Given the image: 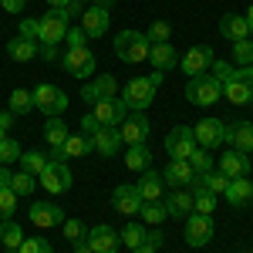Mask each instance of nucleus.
<instances>
[{"label": "nucleus", "mask_w": 253, "mask_h": 253, "mask_svg": "<svg viewBox=\"0 0 253 253\" xmlns=\"http://www.w3.org/2000/svg\"><path fill=\"white\" fill-rule=\"evenodd\" d=\"M210 75L219 78L223 84V98L230 105H253V64L247 68H230L226 61H213Z\"/></svg>", "instance_id": "nucleus-1"}, {"label": "nucleus", "mask_w": 253, "mask_h": 253, "mask_svg": "<svg viewBox=\"0 0 253 253\" xmlns=\"http://www.w3.org/2000/svg\"><path fill=\"white\" fill-rule=\"evenodd\" d=\"M186 98L193 101V105H199V108H206V105H216L219 98H223V84H219V78L216 75H193L189 78V84H186Z\"/></svg>", "instance_id": "nucleus-2"}, {"label": "nucleus", "mask_w": 253, "mask_h": 253, "mask_svg": "<svg viewBox=\"0 0 253 253\" xmlns=\"http://www.w3.org/2000/svg\"><path fill=\"white\" fill-rule=\"evenodd\" d=\"M149 38L142 31H122L115 38V54L125 64H138V61H149Z\"/></svg>", "instance_id": "nucleus-3"}, {"label": "nucleus", "mask_w": 253, "mask_h": 253, "mask_svg": "<svg viewBox=\"0 0 253 253\" xmlns=\"http://www.w3.org/2000/svg\"><path fill=\"white\" fill-rule=\"evenodd\" d=\"M122 101L128 112H145L156 101V81L152 78H132L122 88Z\"/></svg>", "instance_id": "nucleus-4"}, {"label": "nucleus", "mask_w": 253, "mask_h": 253, "mask_svg": "<svg viewBox=\"0 0 253 253\" xmlns=\"http://www.w3.org/2000/svg\"><path fill=\"white\" fill-rule=\"evenodd\" d=\"M61 68L71 75V78H91L95 75V54L88 47H64L61 54Z\"/></svg>", "instance_id": "nucleus-5"}, {"label": "nucleus", "mask_w": 253, "mask_h": 253, "mask_svg": "<svg viewBox=\"0 0 253 253\" xmlns=\"http://www.w3.org/2000/svg\"><path fill=\"white\" fill-rule=\"evenodd\" d=\"M34 108H41L47 118H61V112L68 108V95L54 84H38L34 88Z\"/></svg>", "instance_id": "nucleus-6"}, {"label": "nucleus", "mask_w": 253, "mask_h": 253, "mask_svg": "<svg viewBox=\"0 0 253 253\" xmlns=\"http://www.w3.org/2000/svg\"><path fill=\"white\" fill-rule=\"evenodd\" d=\"M38 182L51 196H61V193H68V189H71V169H68L64 162H58V159H51V162H47V169L38 175Z\"/></svg>", "instance_id": "nucleus-7"}, {"label": "nucleus", "mask_w": 253, "mask_h": 253, "mask_svg": "<svg viewBox=\"0 0 253 253\" xmlns=\"http://www.w3.org/2000/svg\"><path fill=\"white\" fill-rule=\"evenodd\" d=\"M68 31H71L68 17H64L61 10H47V14L41 17V34H38V41H41V44H61V41L68 38Z\"/></svg>", "instance_id": "nucleus-8"}, {"label": "nucleus", "mask_w": 253, "mask_h": 253, "mask_svg": "<svg viewBox=\"0 0 253 253\" xmlns=\"http://www.w3.org/2000/svg\"><path fill=\"white\" fill-rule=\"evenodd\" d=\"M216 226H213V216H203V213H189L186 216V243L189 247H206L213 240Z\"/></svg>", "instance_id": "nucleus-9"}, {"label": "nucleus", "mask_w": 253, "mask_h": 253, "mask_svg": "<svg viewBox=\"0 0 253 253\" xmlns=\"http://www.w3.org/2000/svg\"><path fill=\"white\" fill-rule=\"evenodd\" d=\"M84 240H88L91 253H118V247H122V233H118V230H112L108 223H101V226H91Z\"/></svg>", "instance_id": "nucleus-10"}, {"label": "nucleus", "mask_w": 253, "mask_h": 253, "mask_svg": "<svg viewBox=\"0 0 253 253\" xmlns=\"http://www.w3.org/2000/svg\"><path fill=\"white\" fill-rule=\"evenodd\" d=\"M193 135H196V145L199 149H216V145L226 142V125L219 118H203L193 128Z\"/></svg>", "instance_id": "nucleus-11"}, {"label": "nucleus", "mask_w": 253, "mask_h": 253, "mask_svg": "<svg viewBox=\"0 0 253 253\" xmlns=\"http://www.w3.org/2000/svg\"><path fill=\"white\" fill-rule=\"evenodd\" d=\"M196 149H199L196 145V135H193V128H186V125H179V128H172L166 135V152L172 159H189Z\"/></svg>", "instance_id": "nucleus-12"}, {"label": "nucleus", "mask_w": 253, "mask_h": 253, "mask_svg": "<svg viewBox=\"0 0 253 253\" xmlns=\"http://www.w3.org/2000/svg\"><path fill=\"white\" fill-rule=\"evenodd\" d=\"M149 118H145V112H132V115H125V122H122V128H118V135H122V142L125 145H142L145 138H149Z\"/></svg>", "instance_id": "nucleus-13"}, {"label": "nucleus", "mask_w": 253, "mask_h": 253, "mask_svg": "<svg viewBox=\"0 0 253 253\" xmlns=\"http://www.w3.org/2000/svg\"><path fill=\"white\" fill-rule=\"evenodd\" d=\"M213 61H216V58H213V51H210L206 44H196V47H189V51L179 58V68H182V71L193 78V75H206Z\"/></svg>", "instance_id": "nucleus-14"}, {"label": "nucleus", "mask_w": 253, "mask_h": 253, "mask_svg": "<svg viewBox=\"0 0 253 253\" xmlns=\"http://www.w3.org/2000/svg\"><path fill=\"white\" fill-rule=\"evenodd\" d=\"M91 115L105 125V128H118L125 115H128V108H125V101L122 98H105V101H95V112Z\"/></svg>", "instance_id": "nucleus-15"}, {"label": "nucleus", "mask_w": 253, "mask_h": 253, "mask_svg": "<svg viewBox=\"0 0 253 253\" xmlns=\"http://www.w3.org/2000/svg\"><path fill=\"white\" fill-rule=\"evenodd\" d=\"M193 166H189V159H169V166L162 169V182L166 186H172V189H182V186H189L193 182Z\"/></svg>", "instance_id": "nucleus-16"}, {"label": "nucleus", "mask_w": 253, "mask_h": 253, "mask_svg": "<svg viewBox=\"0 0 253 253\" xmlns=\"http://www.w3.org/2000/svg\"><path fill=\"white\" fill-rule=\"evenodd\" d=\"M68 216H64V210L61 206H54V203H34L31 206V223L34 226H41V230H51V226H61Z\"/></svg>", "instance_id": "nucleus-17"}, {"label": "nucleus", "mask_w": 253, "mask_h": 253, "mask_svg": "<svg viewBox=\"0 0 253 253\" xmlns=\"http://www.w3.org/2000/svg\"><path fill=\"white\" fill-rule=\"evenodd\" d=\"M115 91H118V81L112 75H101V78H95L91 84L81 88V98L88 105H95V101H105V98H115Z\"/></svg>", "instance_id": "nucleus-18"}, {"label": "nucleus", "mask_w": 253, "mask_h": 253, "mask_svg": "<svg viewBox=\"0 0 253 253\" xmlns=\"http://www.w3.org/2000/svg\"><path fill=\"white\" fill-rule=\"evenodd\" d=\"M226 186H230V179L223 172H199V175H193V182H189L193 193H210V196H223Z\"/></svg>", "instance_id": "nucleus-19"}, {"label": "nucleus", "mask_w": 253, "mask_h": 253, "mask_svg": "<svg viewBox=\"0 0 253 253\" xmlns=\"http://www.w3.org/2000/svg\"><path fill=\"white\" fill-rule=\"evenodd\" d=\"M226 203L233 206V210H243V206H250L253 203V182L247 175H240V179H230V186H226Z\"/></svg>", "instance_id": "nucleus-20"}, {"label": "nucleus", "mask_w": 253, "mask_h": 253, "mask_svg": "<svg viewBox=\"0 0 253 253\" xmlns=\"http://www.w3.org/2000/svg\"><path fill=\"white\" fill-rule=\"evenodd\" d=\"M81 31H84V38H105L108 34V10L88 7L81 14Z\"/></svg>", "instance_id": "nucleus-21"}, {"label": "nucleus", "mask_w": 253, "mask_h": 253, "mask_svg": "<svg viewBox=\"0 0 253 253\" xmlns=\"http://www.w3.org/2000/svg\"><path fill=\"white\" fill-rule=\"evenodd\" d=\"M219 172L226 175V179H240V175H247V172H250V156H247V152H236V149L223 152V156H219Z\"/></svg>", "instance_id": "nucleus-22"}, {"label": "nucleus", "mask_w": 253, "mask_h": 253, "mask_svg": "<svg viewBox=\"0 0 253 253\" xmlns=\"http://www.w3.org/2000/svg\"><path fill=\"white\" fill-rule=\"evenodd\" d=\"M112 206H115L122 216H135L142 210V196H138L135 186H118L112 193Z\"/></svg>", "instance_id": "nucleus-23"}, {"label": "nucleus", "mask_w": 253, "mask_h": 253, "mask_svg": "<svg viewBox=\"0 0 253 253\" xmlns=\"http://www.w3.org/2000/svg\"><path fill=\"white\" fill-rule=\"evenodd\" d=\"M149 61H152V71H172L175 64H179V54H175V47L169 41H162V44H152L149 47Z\"/></svg>", "instance_id": "nucleus-24"}, {"label": "nucleus", "mask_w": 253, "mask_h": 253, "mask_svg": "<svg viewBox=\"0 0 253 253\" xmlns=\"http://www.w3.org/2000/svg\"><path fill=\"white\" fill-rule=\"evenodd\" d=\"M91 149H95L98 156H105V159L118 156V149H122V135H118V128H98L95 135H91Z\"/></svg>", "instance_id": "nucleus-25"}, {"label": "nucleus", "mask_w": 253, "mask_h": 253, "mask_svg": "<svg viewBox=\"0 0 253 253\" xmlns=\"http://www.w3.org/2000/svg\"><path fill=\"white\" fill-rule=\"evenodd\" d=\"M226 142L233 145L236 152H253V122H236L226 128Z\"/></svg>", "instance_id": "nucleus-26"}, {"label": "nucleus", "mask_w": 253, "mask_h": 253, "mask_svg": "<svg viewBox=\"0 0 253 253\" xmlns=\"http://www.w3.org/2000/svg\"><path fill=\"white\" fill-rule=\"evenodd\" d=\"M162 186H166V182H162V175L152 172V169H145V172H142V179L135 182L142 203H159V199H162Z\"/></svg>", "instance_id": "nucleus-27"}, {"label": "nucleus", "mask_w": 253, "mask_h": 253, "mask_svg": "<svg viewBox=\"0 0 253 253\" xmlns=\"http://www.w3.org/2000/svg\"><path fill=\"white\" fill-rule=\"evenodd\" d=\"M88 152H91V138L88 135H68V142L54 152V159L68 162V159H81V156H88Z\"/></svg>", "instance_id": "nucleus-28"}, {"label": "nucleus", "mask_w": 253, "mask_h": 253, "mask_svg": "<svg viewBox=\"0 0 253 253\" xmlns=\"http://www.w3.org/2000/svg\"><path fill=\"white\" fill-rule=\"evenodd\" d=\"M219 34L230 41V44H236V41H247V34H250L247 17H240V14H226V17L219 20Z\"/></svg>", "instance_id": "nucleus-29"}, {"label": "nucleus", "mask_w": 253, "mask_h": 253, "mask_svg": "<svg viewBox=\"0 0 253 253\" xmlns=\"http://www.w3.org/2000/svg\"><path fill=\"white\" fill-rule=\"evenodd\" d=\"M193 210V193H186V189H172L169 199H166V213L169 216H179V219H186Z\"/></svg>", "instance_id": "nucleus-30"}, {"label": "nucleus", "mask_w": 253, "mask_h": 253, "mask_svg": "<svg viewBox=\"0 0 253 253\" xmlns=\"http://www.w3.org/2000/svg\"><path fill=\"white\" fill-rule=\"evenodd\" d=\"M7 58L10 61H34L38 58V44L34 41H27V38H14V41H7Z\"/></svg>", "instance_id": "nucleus-31"}, {"label": "nucleus", "mask_w": 253, "mask_h": 253, "mask_svg": "<svg viewBox=\"0 0 253 253\" xmlns=\"http://www.w3.org/2000/svg\"><path fill=\"white\" fill-rule=\"evenodd\" d=\"M125 166H128L132 172H145V169L152 166V152L145 149V142H142V145H128V152H125Z\"/></svg>", "instance_id": "nucleus-32"}, {"label": "nucleus", "mask_w": 253, "mask_h": 253, "mask_svg": "<svg viewBox=\"0 0 253 253\" xmlns=\"http://www.w3.org/2000/svg\"><path fill=\"white\" fill-rule=\"evenodd\" d=\"M68 135H71V132H68V125H64L61 118H47V125H44V138H47V145H51L54 152L68 142Z\"/></svg>", "instance_id": "nucleus-33"}, {"label": "nucleus", "mask_w": 253, "mask_h": 253, "mask_svg": "<svg viewBox=\"0 0 253 253\" xmlns=\"http://www.w3.org/2000/svg\"><path fill=\"white\" fill-rule=\"evenodd\" d=\"M20 166H24V172H31L34 179H38L44 169H47V162H51V156H44V152H38V149H31V152H20L17 159Z\"/></svg>", "instance_id": "nucleus-34"}, {"label": "nucleus", "mask_w": 253, "mask_h": 253, "mask_svg": "<svg viewBox=\"0 0 253 253\" xmlns=\"http://www.w3.org/2000/svg\"><path fill=\"white\" fill-rule=\"evenodd\" d=\"M0 243H3L7 250H20V243H24V230H20L14 219H3V223H0Z\"/></svg>", "instance_id": "nucleus-35"}, {"label": "nucleus", "mask_w": 253, "mask_h": 253, "mask_svg": "<svg viewBox=\"0 0 253 253\" xmlns=\"http://www.w3.org/2000/svg\"><path fill=\"white\" fill-rule=\"evenodd\" d=\"M7 108H10L14 115H27V112H34V91H27V88H14Z\"/></svg>", "instance_id": "nucleus-36"}, {"label": "nucleus", "mask_w": 253, "mask_h": 253, "mask_svg": "<svg viewBox=\"0 0 253 253\" xmlns=\"http://www.w3.org/2000/svg\"><path fill=\"white\" fill-rule=\"evenodd\" d=\"M122 243H125L128 250H138V247H145V230H142L138 223H128V226L122 230Z\"/></svg>", "instance_id": "nucleus-37"}, {"label": "nucleus", "mask_w": 253, "mask_h": 253, "mask_svg": "<svg viewBox=\"0 0 253 253\" xmlns=\"http://www.w3.org/2000/svg\"><path fill=\"white\" fill-rule=\"evenodd\" d=\"M189 166H193V172H213V166H216V159L210 156V149H196L193 156H189Z\"/></svg>", "instance_id": "nucleus-38"}, {"label": "nucleus", "mask_w": 253, "mask_h": 253, "mask_svg": "<svg viewBox=\"0 0 253 253\" xmlns=\"http://www.w3.org/2000/svg\"><path fill=\"white\" fill-rule=\"evenodd\" d=\"M14 210H17V193H14L10 186H0V223L10 219Z\"/></svg>", "instance_id": "nucleus-39"}, {"label": "nucleus", "mask_w": 253, "mask_h": 253, "mask_svg": "<svg viewBox=\"0 0 253 253\" xmlns=\"http://www.w3.org/2000/svg\"><path fill=\"white\" fill-rule=\"evenodd\" d=\"M20 159V142L17 138H0V166H10V162H17Z\"/></svg>", "instance_id": "nucleus-40"}, {"label": "nucleus", "mask_w": 253, "mask_h": 253, "mask_svg": "<svg viewBox=\"0 0 253 253\" xmlns=\"http://www.w3.org/2000/svg\"><path fill=\"white\" fill-rule=\"evenodd\" d=\"M34 186H38V179H34L31 172H24V169L10 179V189H14L17 196H31V193H34Z\"/></svg>", "instance_id": "nucleus-41"}, {"label": "nucleus", "mask_w": 253, "mask_h": 253, "mask_svg": "<svg viewBox=\"0 0 253 253\" xmlns=\"http://www.w3.org/2000/svg\"><path fill=\"white\" fill-rule=\"evenodd\" d=\"M138 213H142L145 223H152V226H159V223L169 216V213H166V203H142V210H138Z\"/></svg>", "instance_id": "nucleus-42"}, {"label": "nucleus", "mask_w": 253, "mask_h": 253, "mask_svg": "<svg viewBox=\"0 0 253 253\" xmlns=\"http://www.w3.org/2000/svg\"><path fill=\"white\" fill-rule=\"evenodd\" d=\"M149 44H162V41L172 38V27H169V20H152V27H149Z\"/></svg>", "instance_id": "nucleus-43"}, {"label": "nucleus", "mask_w": 253, "mask_h": 253, "mask_svg": "<svg viewBox=\"0 0 253 253\" xmlns=\"http://www.w3.org/2000/svg\"><path fill=\"white\" fill-rule=\"evenodd\" d=\"M17 253H54V250H51V243H47L44 236H24V243H20Z\"/></svg>", "instance_id": "nucleus-44"}, {"label": "nucleus", "mask_w": 253, "mask_h": 253, "mask_svg": "<svg viewBox=\"0 0 253 253\" xmlns=\"http://www.w3.org/2000/svg\"><path fill=\"white\" fill-rule=\"evenodd\" d=\"M213 210H216V196H210V193H193V213L213 216Z\"/></svg>", "instance_id": "nucleus-45"}, {"label": "nucleus", "mask_w": 253, "mask_h": 253, "mask_svg": "<svg viewBox=\"0 0 253 253\" xmlns=\"http://www.w3.org/2000/svg\"><path fill=\"white\" fill-rule=\"evenodd\" d=\"M61 230H64V236H68L71 243H78V240L88 236V226H84L81 219H64V223H61Z\"/></svg>", "instance_id": "nucleus-46"}, {"label": "nucleus", "mask_w": 253, "mask_h": 253, "mask_svg": "<svg viewBox=\"0 0 253 253\" xmlns=\"http://www.w3.org/2000/svg\"><path fill=\"white\" fill-rule=\"evenodd\" d=\"M233 61L240 64V68L253 64V44H250V41H236V44H233Z\"/></svg>", "instance_id": "nucleus-47"}, {"label": "nucleus", "mask_w": 253, "mask_h": 253, "mask_svg": "<svg viewBox=\"0 0 253 253\" xmlns=\"http://www.w3.org/2000/svg\"><path fill=\"white\" fill-rule=\"evenodd\" d=\"M47 7H51V10H61L68 20L81 14V3H78V0H47Z\"/></svg>", "instance_id": "nucleus-48"}, {"label": "nucleus", "mask_w": 253, "mask_h": 253, "mask_svg": "<svg viewBox=\"0 0 253 253\" xmlns=\"http://www.w3.org/2000/svg\"><path fill=\"white\" fill-rule=\"evenodd\" d=\"M17 31H20L17 38L38 41V34H41V17H27V20H20V27H17Z\"/></svg>", "instance_id": "nucleus-49"}, {"label": "nucleus", "mask_w": 253, "mask_h": 253, "mask_svg": "<svg viewBox=\"0 0 253 253\" xmlns=\"http://www.w3.org/2000/svg\"><path fill=\"white\" fill-rule=\"evenodd\" d=\"M98 128H105V125H101V122H98L95 115H84V118H81V135H88V138H91V135L98 132Z\"/></svg>", "instance_id": "nucleus-50"}, {"label": "nucleus", "mask_w": 253, "mask_h": 253, "mask_svg": "<svg viewBox=\"0 0 253 253\" xmlns=\"http://www.w3.org/2000/svg\"><path fill=\"white\" fill-rule=\"evenodd\" d=\"M64 41H68V47H84V41H88V38H84V31H81V27H71Z\"/></svg>", "instance_id": "nucleus-51"}, {"label": "nucleus", "mask_w": 253, "mask_h": 253, "mask_svg": "<svg viewBox=\"0 0 253 253\" xmlns=\"http://www.w3.org/2000/svg\"><path fill=\"white\" fill-rule=\"evenodd\" d=\"M38 54H41L44 61H54V58H61V54H58V44H41V47H38Z\"/></svg>", "instance_id": "nucleus-52"}, {"label": "nucleus", "mask_w": 253, "mask_h": 253, "mask_svg": "<svg viewBox=\"0 0 253 253\" xmlns=\"http://www.w3.org/2000/svg\"><path fill=\"white\" fill-rule=\"evenodd\" d=\"M24 3H27V0H0V7H3L7 14H20V10H24Z\"/></svg>", "instance_id": "nucleus-53"}, {"label": "nucleus", "mask_w": 253, "mask_h": 253, "mask_svg": "<svg viewBox=\"0 0 253 253\" xmlns=\"http://www.w3.org/2000/svg\"><path fill=\"white\" fill-rule=\"evenodd\" d=\"M145 243H149V247H152V250H159V247H162V243H166V236L159 233V230H152V233H145Z\"/></svg>", "instance_id": "nucleus-54"}, {"label": "nucleus", "mask_w": 253, "mask_h": 253, "mask_svg": "<svg viewBox=\"0 0 253 253\" xmlns=\"http://www.w3.org/2000/svg\"><path fill=\"white\" fill-rule=\"evenodd\" d=\"M14 112H10V108H7V112H0V132H7V128H10V125H14Z\"/></svg>", "instance_id": "nucleus-55"}, {"label": "nucleus", "mask_w": 253, "mask_h": 253, "mask_svg": "<svg viewBox=\"0 0 253 253\" xmlns=\"http://www.w3.org/2000/svg\"><path fill=\"white\" fill-rule=\"evenodd\" d=\"M71 247H75L71 253H91V247H88V240H78V243H71Z\"/></svg>", "instance_id": "nucleus-56"}, {"label": "nucleus", "mask_w": 253, "mask_h": 253, "mask_svg": "<svg viewBox=\"0 0 253 253\" xmlns=\"http://www.w3.org/2000/svg\"><path fill=\"white\" fill-rule=\"evenodd\" d=\"M10 179H14L10 169H7V166H0V186H10Z\"/></svg>", "instance_id": "nucleus-57"}, {"label": "nucleus", "mask_w": 253, "mask_h": 253, "mask_svg": "<svg viewBox=\"0 0 253 253\" xmlns=\"http://www.w3.org/2000/svg\"><path fill=\"white\" fill-rule=\"evenodd\" d=\"M112 3L115 0H95V7H101V10H112Z\"/></svg>", "instance_id": "nucleus-58"}, {"label": "nucleus", "mask_w": 253, "mask_h": 253, "mask_svg": "<svg viewBox=\"0 0 253 253\" xmlns=\"http://www.w3.org/2000/svg\"><path fill=\"white\" fill-rule=\"evenodd\" d=\"M247 27L253 31V3H250V10H247Z\"/></svg>", "instance_id": "nucleus-59"}, {"label": "nucleus", "mask_w": 253, "mask_h": 253, "mask_svg": "<svg viewBox=\"0 0 253 253\" xmlns=\"http://www.w3.org/2000/svg\"><path fill=\"white\" fill-rule=\"evenodd\" d=\"M132 253H156V250H152V247L145 243V247H138V250H132Z\"/></svg>", "instance_id": "nucleus-60"}, {"label": "nucleus", "mask_w": 253, "mask_h": 253, "mask_svg": "<svg viewBox=\"0 0 253 253\" xmlns=\"http://www.w3.org/2000/svg\"><path fill=\"white\" fill-rule=\"evenodd\" d=\"M78 3H84V0H78ZM91 3H95V0H91Z\"/></svg>", "instance_id": "nucleus-61"}, {"label": "nucleus", "mask_w": 253, "mask_h": 253, "mask_svg": "<svg viewBox=\"0 0 253 253\" xmlns=\"http://www.w3.org/2000/svg\"><path fill=\"white\" fill-rule=\"evenodd\" d=\"M7 253H17V250H7Z\"/></svg>", "instance_id": "nucleus-62"}, {"label": "nucleus", "mask_w": 253, "mask_h": 253, "mask_svg": "<svg viewBox=\"0 0 253 253\" xmlns=\"http://www.w3.org/2000/svg\"><path fill=\"white\" fill-rule=\"evenodd\" d=\"M0 138H3V132H0Z\"/></svg>", "instance_id": "nucleus-63"}]
</instances>
